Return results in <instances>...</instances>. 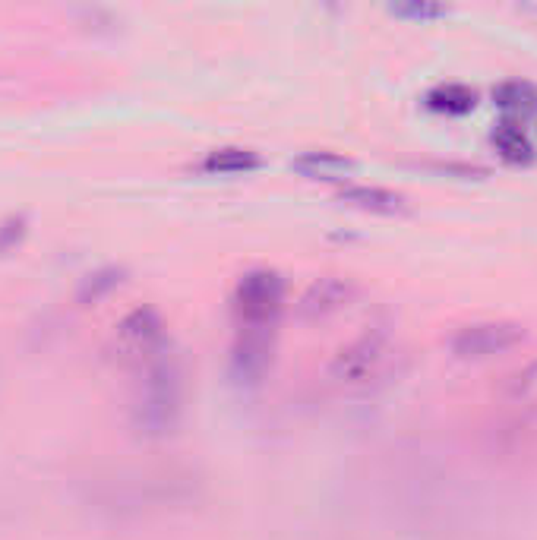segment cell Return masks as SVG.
I'll return each instance as SVG.
<instances>
[{
	"label": "cell",
	"mask_w": 537,
	"mask_h": 540,
	"mask_svg": "<svg viewBox=\"0 0 537 540\" xmlns=\"http://www.w3.org/2000/svg\"><path fill=\"white\" fill-rule=\"evenodd\" d=\"M389 13L399 16V19H411V23H430V19L449 16V7H443V4H427V0H411V4H392Z\"/></svg>",
	"instance_id": "cell-15"
},
{
	"label": "cell",
	"mask_w": 537,
	"mask_h": 540,
	"mask_svg": "<svg viewBox=\"0 0 537 540\" xmlns=\"http://www.w3.org/2000/svg\"><path fill=\"white\" fill-rule=\"evenodd\" d=\"M493 102L512 117H528L537 111V89L525 83V79H509V83H500L493 89Z\"/></svg>",
	"instance_id": "cell-12"
},
{
	"label": "cell",
	"mask_w": 537,
	"mask_h": 540,
	"mask_svg": "<svg viewBox=\"0 0 537 540\" xmlns=\"http://www.w3.org/2000/svg\"><path fill=\"white\" fill-rule=\"evenodd\" d=\"M525 342V329L519 323H506V319H496V323H471L452 335V354L459 360H490L496 354H506L515 345Z\"/></svg>",
	"instance_id": "cell-4"
},
{
	"label": "cell",
	"mask_w": 537,
	"mask_h": 540,
	"mask_svg": "<svg viewBox=\"0 0 537 540\" xmlns=\"http://www.w3.org/2000/svg\"><path fill=\"white\" fill-rule=\"evenodd\" d=\"M181 370L174 360H155L143 379V392L136 398V424L152 436L171 433L181 417Z\"/></svg>",
	"instance_id": "cell-1"
},
{
	"label": "cell",
	"mask_w": 537,
	"mask_h": 540,
	"mask_svg": "<svg viewBox=\"0 0 537 540\" xmlns=\"http://www.w3.org/2000/svg\"><path fill=\"white\" fill-rule=\"evenodd\" d=\"M263 165V158L250 152V149H237V146H228V149H215L206 155L203 168L209 174H247V171H256Z\"/></svg>",
	"instance_id": "cell-13"
},
{
	"label": "cell",
	"mask_w": 537,
	"mask_h": 540,
	"mask_svg": "<svg viewBox=\"0 0 537 540\" xmlns=\"http://www.w3.org/2000/svg\"><path fill=\"white\" fill-rule=\"evenodd\" d=\"M427 108L436 111V114H468L474 111L477 105V92L471 86H462V83H443V86H436L427 92Z\"/></svg>",
	"instance_id": "cell-11"
},
{
	"label": "cell",
	"mask_w": 537,
	"mask_h": 540,
	"mask_svg": "<svg viewBox=\"0 0 537 540\" xmlns=\"http://www.w3.org/2000/svg\"><path fill=\"white\" fill-rule=\"evenodd\" d=\"M291 168L307 180H345L348 174L357 171L354 158L338 152H304L294 158Z\"/></svg>",
	"instance_id": "cell-9"
},
{
	"label": "cell",
	"mask_w": 537,
	"mask_h": 540,
	"mask_svg": "<svg viewBox=\"0 0 537 540\" xmlns=\"http://www.w3.org/2000/svg\"><path fill=\"white\" fill-rule=\"evenodd\" d=\"M490 139H493L496 152H500L509 165H528V162H534L531 139L525 136L522 124H515V120H503V124H496Z\"/></svg>",
	"instance_id": "cell-10"
},
{
	"label": "cell",
	"mask_w": 537,
	"mask_h": 540,
	"mask_svg": "<svg viewBox=\"0 0 537 540\" xmlns=\"http://www.w3.org/2000/svg\"><path fill=\"white\" fill-rule=\"evenodd\" d=\"M361 294L351 278H338V275H323L301 294L297 300V313L304 319H326L338 310H345L348 304H354V297Z\"/></svg>",
	"instance_id": "cell-5"
},
{
	"label": "cell",
	"mask_w": 537,
	"mask_h": 540,
	"mask_svg": "<svg viewBox=\"0 0 537 540\" xmlns=\"http://www.w3.org/2000/svg\"><path fill=\"white\" fill-rule=\"evenodd\" d=\"M392 360H395V342L389 329L373 326L332 357L329 376L342 386H367L389 370Z\"/></svg>",
	"instance_id": "cell-2"
},
{
	"label": "cell",
	"mask_w": 537,
	"mask_h": 540,
	"mask_svg": "<svg viewBox=\"0 0 537 540\" xmlns=\"http://www.w3.org/2000/svg\"><path fill=\"white\" fill-rule=\"evenodd\" d=\"M29 231V222H26V215H10L0 222V253H10L19 240L26 237Z\"/></svg>",
	"instance_id": "cell-16"
},
{
	"label": "cell",
	"mask_w": 537,
	"mask_h": 540,
	"mask_svg": "<svg viewBox=\"0 0 537 540\" xmlns=\"http://www.w3.org/2000/svg\"><path fill=\"white\" fill-rule=\"evenodd\" d=\"M117 338H121V348L127 354H136V357H146V354H155L165 342V326L162 319H158L155 310L149 307H139L133 310L121 329H117Z\"/></svg>",
	"instance_id": "cell-7"
},
{
	"label": "cell",
	"mask_w": 537,
	"mask_h": 540,
	"mask_svg": "<svg viewBox=\"0 0 537 540\" xmlns=\"http://www.w3.org/2000/svg\"><path fill=\"white\" fill-rule=\"evenodd\" d=\"M282 307L285 282L272 269H253L234 288V316L241 329H272Z\"/></svg>",
	"instance_id": "cell-3"
},
{
	"label": "cell",
	"mask_w": 537,
	"mask_h": 540,
	"mask_svg": "<svg viewBox=\"0 0 537 540\" xmlns=\"http://www.w3.org/2000/svg\"><path fill=\"white\" fill-rule=\"evenodd\" d=\"M272 364V329H241L234 354H231V370L241 383H260L263 373Z\"/></svg>",
	"instance_id": "cell-6"
},
{
	"label": "cell",
	"mask_w": 537,
	"mask_h": 540,
	"mask_svg": "<svg viewBox=\"0 0 537 540\" xmlns=\"http://www.w3.org/2000/svg\"><path fill=\"white\" fill-rule=\"evenodd\" d=\"M338 199L351 209L373 212V215H405L408 212V199L386 187H345Z\"/></svg>",
	"instance_id": "cell-8"
},
{
	"label": "cell",
	"mask_w": 537,
	"mask_h": 540,
	"mask_svg": "<svg viewBox=\"0 0 537 540\" xmlns=\"http://www.w3.org/2000/svg\"><path fill=\"white\" fill-rule=\"evenodd\" d=\"M121 282H124L121 269H102V272L89 275L83 282V288H79V300H83V304H95L98 297H105L111 288H117Z\"/></svg>",
	"instance_id": "cell-14"
}]
</instances>
